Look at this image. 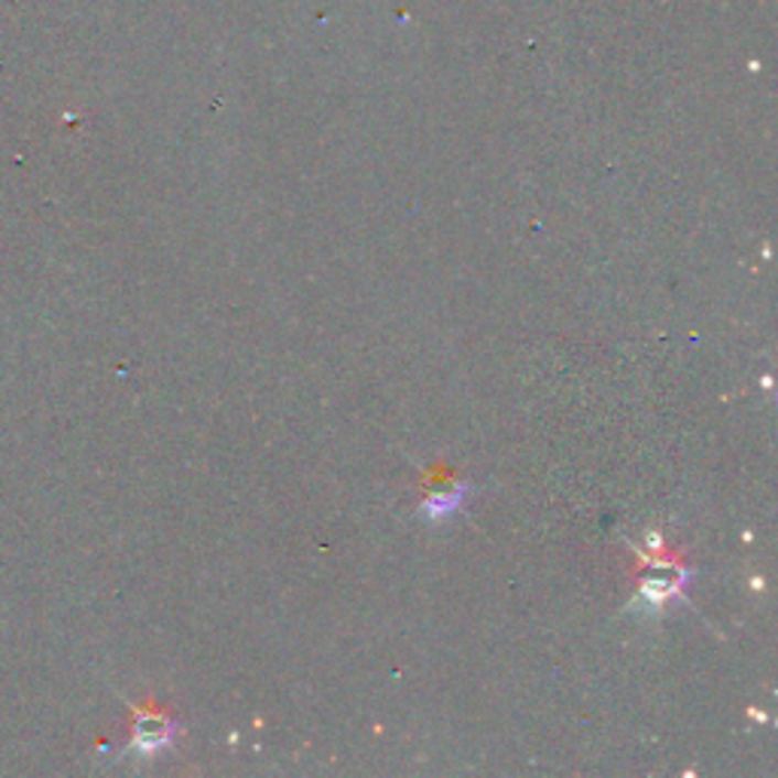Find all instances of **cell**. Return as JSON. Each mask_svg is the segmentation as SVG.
Here are the masks:
<instances>
[{
    "mask_svg": "<svg viewBox=\"0 0 778 778\" xmlns=\"http://www.w3.org/2000/svg\"><path fill=\"white\" fill-rule=\"evenodd\" d=\"M688 584H691V569H681V565H657L651 575L641 577L636 605H645L648 612H660L663 605L676 603L678 596H684Z\"/></svg>",
    "mask_w": 778,
    "mask_h": 778,
    "instance_id": "obj_1",
    "label": "cell"
},
{
    "mask_svg": "<svg viewBox=\"0 0 778 778\" xmlns=\"http://www.w3.org/2000/svg\"><path fill=\"white\" fill-rule=\"evenodd\" d=\"M472 496V487L463 484V487H453L447 493H432L426 503L420 505V517L429 520V523H441V520H451L460 508L465 505V499Z\"/></svg>",
    "mask_w": 778,
    "mask_h": 778,
    "instance_id": "obj_2",
    "label": "cell"
},
{
    "mask_svg": "<svg viewBox=\"0 0 778 778\" xmlns=\"http://www.w3.org/2000/svg\"><path fill=\"white\" fill-rule=\"evenodd\" d=\"M174 733L176 727L174 724H168V721H147V724H140L138 733H134V748H138L143 757H150V754L168 748V745L174 742Z\"/></svg>",
    "mask_w": 778,
    "mask_h": 778,
    "instance_id": "obj_3",
    "label": "cell"
}]
</instances>
